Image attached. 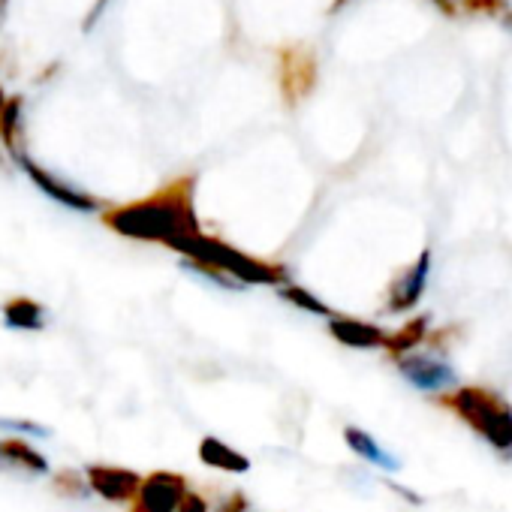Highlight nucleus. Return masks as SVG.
I'll return each mask as SVG.
<instances>
[{
	"instance_id": "obj_1",
	"label": "nucleus",
	"mask_w": 512,
	"mask_h": 512,
	"mask_svg": "<svg viewBox=\"0 0 512 512\" xmlns=\"http://www.w3.org/2000/svg\"><path fill=\"white\" fill-rule=\"evenodd\" d=\"M103 223L124 238L157 241L166 247L181 238L199 235V217L193 208V178H178L142 202L118 205L103 214Z\"/></svg>"
},
{
	"instance_id": "obj_2",
	"label": "nucleus",
	"mask_w": 512,
	"mask_h": 512,
	"mask_svg": "<svg viewBox=\"0 0 512 512\" xmlns=\"http://www.w3.org/2000/svg\"><path fill=\"white\" fill-rule=\"evenodd\" d=\"M172 250L184 253V260L205 263V266H214V269L226 272L241 287H284V284H290V275H287L284 266L263 263V260H256V256H247V253L235 250L232 244L208 238L202 232L175 241Z\"/></svg>"
},
{
	"instance_id": "obj_3",
	"label": "nucleus",
	"mask_w": 512,
	"mask_h": 512,
	"mask_svg": "<svg viewBox=\"0 0 512 512\" xmlns=\"http://www.w3.org/2000/svg\"><path fill=\"white\" fill-rule=\"evenodd\" d=\"M449 404L470 428L485 437V443H491L503 455H512V407L500 395L479 386H467L458 389Z\"/></svg>"
},
{
	"instance_id": "obj_4",
	"label": "nucleus",
	"mask_w": 512,
	"mask_h": 512,
	"mask_svg": "<svg viewBox=\"0 0 512 512\" xmlns=\"http://www.w3.org/2000/svg\"><path fill=\"white\" fill-rule=\"evenodd\" d=\"M187 491V479L178 473H151L142 479L139 494L133 497V509L130 512H175L181 497Z\"/></svg>"
},
{
	"instance_id": "obj_5",
	"label": "nucleus",
	"mask_w": 512,
	"mask_h": 512,
	"mask_svg": "<svg viewBox=\"0 0 512 512\" xmlns=\"http://www.w3.org/2000/svg\"><path fill=\"white\" fill-rule=\"evenodd\" d=\"M317 85V58L308 49H284L281 52V94L290 106L305 100Z\"/></svg>"
},
{
	"instance_id": "obj_6",
	"label": "nucleus",
	"mask_w": 512,
	"mask_h": 512,
	"mask_svg": "<svg viewBox=\"0 0 512 512\" xmlns=\"http://www.w3.org/2000/svg\"><path fill=\"white\" fill-rule=\"evenodd\" d=\"M398 371L419 392H443V389L458 383L455 371L446 362L431 359V356H401L398 359Z\"/></svg>"
},
{
	"instance_id": "obj_7",
	"label": "nucleus",
	"mask_w": 512,
	"mask_h": 512,
	"mask_svg": "<svg viewBox=\"0 0 512 512\" xmlns=\"http://www.w3.org/2000/svg\"><path fill=\"white\" fill-rule=\"evenodd\" d=\"M142 476L133 470H121V467H88V488L94 494H100L109 503H133V497L139 494Z\"/></svg>"
},
{
	"instance_id": "obj_8",
	"label": "nucleus",
	"mask_w": 512,
	"mask_h": 512,
	"mask_svg": "<svg viewBox=\"0 0 512 512\" xmlns=\"http://www.w3.org/2000/svg\"><path fill=\"white\" fill-rule=\"evenodd\" d=\"M19 163H22V169L34 178V184H37L46 196H52L55 202H61V205H67V208H76V211H97V208H100V202H97L94 196L76 190L73 184H67V181H61L58 175L46 172V169L37 166L34 160L19 157Z\"/></svg>"
},
{
	"instance_id": "obj_9",
	"label": "nucleus",
	"mask_w": 512,
	"mask_h": 512,
	"mask_svg": "<svg viewBox=\"0 0 512 512\" xmlns=\"http://www.w3.org/2000/svg\"><path fill=\"white\" fill-rule=\"evenodd\" d=\"M428 272H431V250H422L419 260L395 281V287L389 293V311L392 314H404L422 299L425 284H428Z\"/></svg>"
},
{
	"instance_id": "obj_10",
	"label": "nucleus",
	"mask_w": 512,
	"mask_h": 512,
	"mask_svg": "<svg viewBox=\"0 0 512 512\" xmlns=\"http://www.w3.org/2000/svg\"><path fill=\"white\" fill-rule=\"evenodd\" d=\"M329 332L347 344V347H356V350H374V347H386V332L371 326V323H362V320H350V317H332L329 320Z\"/></svg>"
},
{
	"instance_id": "obj_11",
	"label": "nucleus",
	"mask_w": 512,
	"mask_h": 512,
	"mask_svg": "<svg viewBox=\"0 0 512 512\" xmlns=\"http://www.w3.org/2000/svg\"><path fill=\"white\" fill-rule=\"evenodd\" d=\"M0 467L22 470V473H49V461L34 446H28L25 440H16V437L0 440Z\"/></svg>"
},
{
	"instance_id": "obj_12",
	"label": "nucleus",
	"mask_w": 512,
	"mask_h": 512,
	"mask_svg": "<svg viewBox=\"0 0 512 512\" xmlns=\"http://www.w3.org/2000/svg\"><path fill=\"white\" fill-rule=\"evenodd\" d=\"M344 440H347V446H350L359 458H365L368 464H374V467H380V470L395 473V470L401 467V461H398L392 452H386L368 431H362V428H356V425L344 428Z\"/></svg>"
},
{
	"instance_id": "obj_13",
	"label": "nucleus",
	"mask_w": 512,
	"mask_h": 512,
	"mask_svg": "<svg viewBox=\"0 0 512 512\" xmlns=\"http://www.w3.org/2000/svg\"><path fill=\"white\" fill-rule=\"evenodd\" d=\"M199 461L214 467V470H226V473H247L250 470V458L235 452L232 446H226L217 437H202L199 443Z\"/></svg>"
},
{
	"instance_id": "obj_14",
	"label": "nucleus",
	"mask_w": 512,
	"mask_h": 512,
	"mask_svg": "<svg viewBox=\"0 0 512 512\" xmlns=\"http://www.w3.org/2000/svg\"><path fill=\"white\" fill-rule=\"evenodd\" d=\"M4 323L22 332H40L46 326V311L34 299H13L4 308Z\"/></svg>"
},
{
	"instance_id": "obj_15",
	"label": "nucleus",
	"mask_w": 512,
	"mask_h": 512,
	"mask_svg": "<svg viewBox=\"0 0 512 512\" xmlns=\"http://www.w3.org/2000/svg\"><path fill=\"white\" fill-rule=\"evenodd\" d=\"M278 296L284 299V302H290L293 308H299V311H308V314H317V317H326V320H332L335 314H332V308L329 305H323L314 293H308L305 287H296V284H284V287H278Z\"/></svg>"
},
{
	"instance_id": "obj_16",
	"label": "nucleus",
	"mask_w": 512,
	"mask_h": 512,
	"mask_svg": "<svg viewBox=\"0 0 512 512\" xmlns=\"http://www.w3.org/2000/svg\"><path fill=\"white\" fill-rule=\"evenodd\" d=\"M425 329H428V320L419 317V320L407 323L401 332H395L392 338H386V347H389L392 353H407V350H413L419 341H425Z\"/></svg>"
},
{
	"instance_id": "obj_17",
	"label": "nucleus",
	"mask_w": 512,
	"mask_h": 512,
	"mask_svg": "<svg viewBox=\"0 0 512 512\" xmlns=\"http://www.w3.org/2000/svg\"><path fill=\"white\" fill-rule=\"evenodd\" d=\"M184 269H187V272H193V275H199V278H205V281H211L214 287H223V290H229V293H241V290H247V287H241L235 278H229L226 272H220V269H214V266H205V263L184 260Z\"/></svg>"
},
{
	"instance_id": "obj_18",
	"label": "nucleus",
	"mask_w": 512,
	"mask_h": 512,
	"mask_svg": "<svg viewBox=\"0 0 512 512\" xmlns=\"http://www.w3.org/2000/svg\"><path fill=\"white\" fill-rule=\"evenodd\" d=\"M461 13L470 16H500L506 13V0H455Z\"/></svg>"
},
{
	"instance_id": "obj_19",
	"label": "nucleus",
	"mask_w": 512,
	"mask_h": 512,
	"mask_svg": "<svg viewBox=\"0 0 512 512\" xmlns=\"http://www.w3.org/2000/svg\"><path fill=\"white\" fill-rule=\"evenodd\" d=\"M0 431H16V434H25V437H37V440H46L52 431L40 422H31V419H0Z\"/></svg>"
},
{
	"instance_id": "obj_20",
	"label": "nucleus",
	"mask_w": 512,
	"mask_h": 512,
	"mask_svg": "<svg viewBox=\"0 0 512 512\" xmlns=\"http://www.w3.org/2000/svg\"><path fill=\"white\" fill-rule=\"evenodd\" d=\"M175 512H208V503L196 491H184V497H181V503H178Z\"/></svg>"
},
{
	"instance_id": "obj_21",
	"label": "nucleus",
	"mask_w": 512,
	"mask_h": 512,
	"mask_svg": "<svg viewBox=\"0 0 512 512\" xmlns=\"http://www.w3.org/2000/svg\"><path fill=\"white\" fill-rule=\"evenodd\" d=\"M220 512H247V497L235 491V494L223 503V509H220Z\"/></svg>"
},
{
	"instance_id": "obj_22",
	"label": "nucleus",
	"mask_w": 512,
	"mask_h": 512,
	"mask_svg": "<svg viewBox=\"0 0 512 512\" xmlns=\"http://www.w3.org/2000/svg\"><path fill=\"white\" fill-rule=\"evenodd\" d=\"M434 4L440 7V13H446V16H458V4H455V0H434Z\"/></svg>"
},
{
	"instance_id": "obj_23",
	"label": "nucleus",
	"mask_w": 512,
	"mask_h": 512,
	"mask_svg": "<svg viewBox=\"0 0 512 512\" xmlns=\"http://www.w3.org/2000/svg\"><path fill=\"white\" fill-rule=\"evenodd\" d=\"M7 109H10V103H7V97L0 94V133H4V118H7Z\"/></svg>"
}]
</instances>
